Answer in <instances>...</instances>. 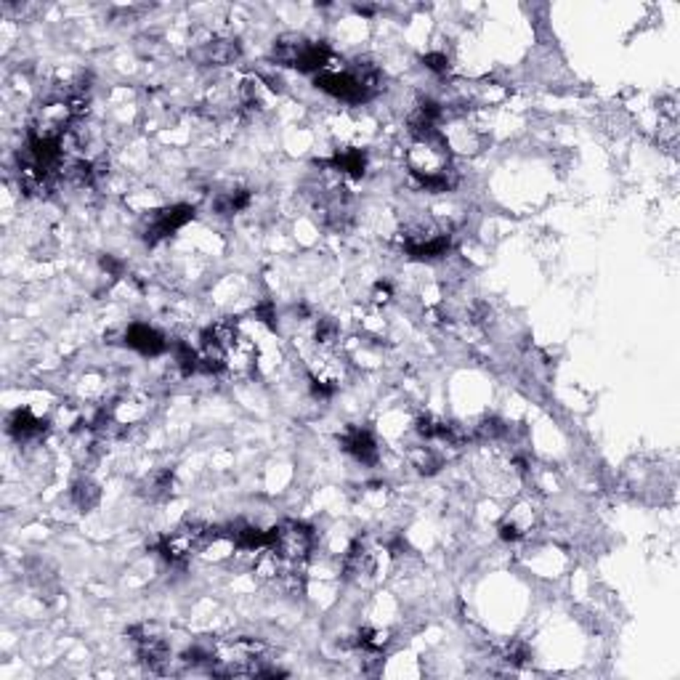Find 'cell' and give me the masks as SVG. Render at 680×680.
Masks as SVG:
<instances>
[{
    "label": "cell",
    "instance_id": "cell-1",
    "mask_svg": "<svg viewBox=\"0 0 680 680\" xmlns=\"http://www.w3.org/2000/svg\"><path fill=\"white\" fill-rule=\"evenodd\" d=\"M407 165L409 173L417 178V184L422 189L447 192L457 184V176L452 170L449 143L438 131L412 138L407 152Z\"/></svg>",
    "mask_w": 680,
    "mask_h": 680
},
{
    "label": "cell",
    "instance_id": "cell-2",
    "mask_svg": "<svg viewBox=\"0 0 680 680\" xmlns=\"http://www.w3.org/2000/svg\"><path fill=\"white\" fill-rule=\"evenodd\" d=\"M216 540H224L221 537V529L216 527H208V524H200V521H189L184 527H178L176 532H170L168 537H162L157 550L160 555L168 561V563H186L189 558H194L197 553H202L205 547Z\"/></svg>",
    "mask_w": 680,
    "mask_h": 680
},
{
    "label": "cell",
    "instance_id": "cell-3",
    "mask_svg": "<svg viewBox=\"0 0 680 680\" xmlns=\"http://www.w3.org/2000/svg\"><path fill=\"white\" fill-rule=\"evenodd\" d=\"M314 547V532L300 521H282L269 532V553L290 566H306Z\"/></svg>",
    "mask_w": 680,
    "mask_h": 680
},
{
    "label": "cell",
    "instance_id": "cell-4",
    "mask_svg": "<svg viewBox=\"0 0 680 680\" xmlns=\"http://www.w3.org/2000/svg\"><path fill=\"white\" fill-rule=\"evenodd\" d=\"M402 245L412 258L433 261V258L447 256L452 237L447 229L436 226L433 221H412L402 229Z\"/></svg>",
    "mask_w": 680,
    "mask_h": 680
},
{
    "label": "cell",
    "instance_id": "cell-5",
    "mask_svg": "<svg viewBox=\"0 0 680 680\" xmlns=\"http://www.w3.org/2000/svg\"><path fill=\"white\" fill-rule=\"evenodd\" d=\"M134 646H136L138 660L152 670V673H165L170 662V649L168 641L157 633L154 625H136L128 630Z\"/></svg>",
    "mask_w": 680,
    "mask_h": 680
},
{
    "label": "cell",
    "instance_id": "cell-6",
    "mask_svg": "<svg viewBox=\"0 0 680 680\" xmlns=\"http://www.w3.org/2000/svg\"><path fill=\"white\" fill-rule=\"evenodd\" d=\"M192 218H194V208H192V205H173V208L157 210V213H152V216L143 221L141 237H143L149 245H157V242L168 240L170 234H176L178 229H184Z\"/></svg>",
    "mask_w": 680,
    "mask_h": 680
},
{
    "label": "cell",
    "instance_id": "cell-7",
    "mask_svg": "<svg viewBox=\"0 0 680 680\" xmlns=\"http://www.w3.org/2000/svg\"><path fill=\"white\" fill-rule=\"evenodd\" d=\"M126 346L134 348L143 356H157L168 348V340L162 338V332H157L154 327L149 324H141V322H134L128 330H126Z\"/></svg>",
    "mask_w": 680,
    "mask_h": 680
},
{
    "label": "cell",
    "instance_id": "cell-8",
    "mask_svg": "<svg viewBox=\"0 0 680 680\" xmlns=\"http://www.w3.org/2000/svg\"><path fill=\"white\" fill-rule=\"evenodd\" d=\"M340 447L365 465L378 463V444H375L373 433L365 430V428H346L343 436H340Z\"/></svg>",
    "mask_w": 680,
    "mask_h": 680
},
{
    "label": "cell",
    "instance_id": "cell-9",
    "mask_svg": "<svg viewBox=\"0 0 680 680\" xmlns=\"http://www.w3.org/2000/svg\"><path fill=\"white\" fill-rule=\"evenodd\" d=\"M8 430L11 436L21 444V441H37L40 436H45L48 430V422L40 420L32 409H16L11 417H8Z\"/></svg>",
    "mask_w": 680,
    "mask_h": 680
},
{
    "label": "cell",
    "instance_id": "cell-10",
    "mask_svg": "<svg viewBox=\"0 0 680 680\" xmlns=\"http://www.w3.org/2000/svg\"><path fill=\"white\" fill-rule=\"evenodd\" d=\"M194 59L202 61V64H213V67L232 64L234 59H240V43H237V40L213 37V40L202 43V45L194 51Z\"/></svg>",
    "mask_w": 680,
    "mask_h": 680
},
{
    "label": "cell",
    "instance_id": "cell-11",
    "mask_svg": "<svg viewBox=\"0 0 680 680\" xmlns=\"http://www.w3.org/2000/svg\"><path fill=\"white\" fill-rule=\"evenodd\" d=\"M332 170L359 178V176H365V170H367V154H365L362 149L346 146V149H340V152L332 157Z\"/></svg>",
    "mask_w": 680,
    "mask_h": 680
},
{
    "label": "cell",
    "instance_id": "cell-12",
    "mask_svg": "<svg viewBox=\"0 0 680 680\" xmlns=\"http://www.w3.org/2000/svg\"><path fill=\"white\" fill-rule=\"evenodd\" d=\"M248 205H250V192H248V189H232V192H224V194L216 200V210H218L221 216L242 213Z\"/></svg>",
    "mask_w": 680,
    "mask_h": 680
},
{
    "label": "cell",
    "instance_id": "cell-13",
    "mask_svg": "<svg viewBox=\"0 0 680 680\" xmlns=\"http://www.w3.org/2000/svg\"><path fill=\"white\" fill-rule=\"evenodd\" d=\"M72 503L80 508V511H88L99 503V487L88 479H80L75 487H72Z\"/></svg>",
    "mask_w": 680,
    "mask_h": 680
},
{
    "label": "cell",
    "instance_id": "cell-14",
    "mask_svg": "<svg viewBox=\"0 0 680 680\" xmlns=\"http://www.w3.org/2000/svg\"><path fill=\"white\" fill-rule=\"evenodd\" d=\"M152 500H162L173 492V473L170 471H157L146 479V489H143Z\"/></svg>",
    "mask_w": 680,
    "mask_h": 680
},
{
    "label": "cell",
    "instance_id": "cell-15",
    "mask_svg": "<svg viewBox=\"0 0 680 680\" xmlns=\"http://www.w3.org/2000/svg\"><path fill=\"white\" fill-rule=\"evenodd\" d=\"M422 64H425L430 72H436V75H441V72L449 70V59H447L444 53H425V56H422Z\"/></svg>",
    "mask_w": 680,
    "mask_h": 680
},
{
    "label": "cell",
    "instance_id": "cell-16",
    "mask_svg": "<svg viewBox=\"0 0 680 680\" xmlns=\"http://www.w3.org/2000/svg\"><path fill=\"white\" fill-rule=\"evenodd\" d=\"M389 298H391V287H389V284H378V287H375V300H378V303H386Z\"/></svg>",
    "mask_w": 680,
    "mask_h": 680
}]
</instances>
